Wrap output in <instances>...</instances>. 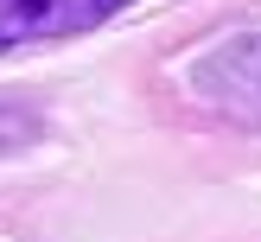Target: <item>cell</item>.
<instances>
[{"instance_id":"7a4b0ae2","label":"cell","mask_w":261,"mask_h":242,"mask_svg":"<svg viewBox=\"0 0 261 242\" xmlns=\"http://www.w3.org/2000/svg\"><path fill=\"white\" fill-rule=\"evenodd\" d=\"M115 7H127V0H0V58L19 45H38V38L89 32Z\"/></svg>"},{"instance_id":"6da1fadb","label":"cell","mask_w":261,"mask_h":242,"mask_svg":"<svg viewBox=\"0 0 261 242\" xmlns=\"http://www.w3.org/2000/svg\"><path fill=\"white\" fill-rule=\"evenodd\" d=\"M185 76H191V89H198L204 102H217V109H229V115L261 121V19L236 25V32H223Z\"/></svg>"},{"instance_id":"3957f363","label":"cell","mask_w":261,"mask_h":242,"mask_svg":"<svg viewBox=\"0 0 261 242\" xmlns=\"http://www.w3.org/2000/svg\"><path fill=\"white\" fill-rule=\"evenodd\" d=\"M38 134H45V121H38L32 109L0 102V153H25V147H38Z\"/></svg>"}]
</instances>
